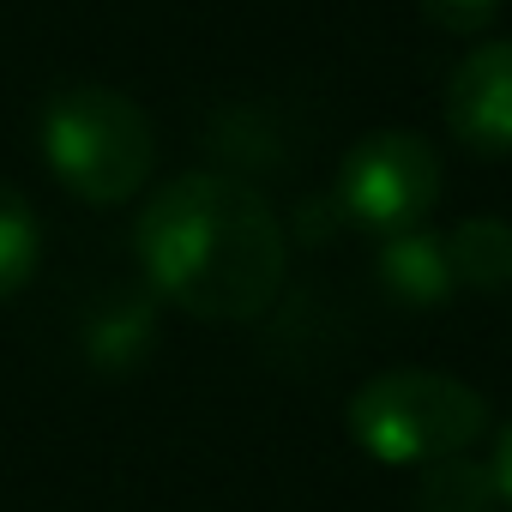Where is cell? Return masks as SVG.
<instances>
[{
    "mask_svg": "<svg viewBox=\"0 0 512 512\" xmlns=\"http://www.w3.org/2000/svg\"><path fill=\"white\" fill-rule=\"evenodd\" d=\"M133 253L151 296L205 326L266 320L290 278L284 217L229 169H187L163 181L133 223Z\"/></svg>",
    "mask_w": 512,
    "mask_h": 512,
    "instance_id": "cell-1",
    "label": "cell"
},
{
    "mask_svg": "<svg viewBox=\"0 0 512 512\" xmlns=\"http://www.w3.org/2000/svg\"><path fill=\"white\" fill-rule=\"evenodd\" d=\"M43 163L85 205H127L157 169L151 115L109 85H67L37 115Z\"/></svg>",
    "mask_w": 512,
    "mask_h": 512,
    "instance_id": "cell-2",
    "label": "cell"
},
{
    "mask_svg": "<svg viewBox=\"0 0 512 512\" xmlns=\"http://www.w3.org/2000/svg\"><path fill=\"white\" fill-rule=\"evenodd\" d=\"M350 440L380 464H434L458 458L488 428V398L470 380L434 374V368H386L350 392Z\"/></svg>",
    "mask_w": 512,
    "mask_h": 512,
    "instance_id": "cell-3",
    "label": "cell"
},
{
    "mask_svg": "<svg viewBox=\"0 0 512 512\" xmlns=\"http://www.w3.org/2000/svg\"><path fill=\"white\" fill-rule=\"evenodd\" d=\"M326 199L350 229H368L380 241L422 229V217L440 205V157L410 127H374L344 151Z\"/></svg>",
    "mask_w": 512,
    "mask_h": 512,
    "instance_id": "cell-4",
    "label": "cell"
},
{
    "mask_svg": "<svg viewBox=\"0 0 512 512\" xmlns=\"http://www.w3.org/2000/svg\"><path fill=\"white\" fill-rule=\"evenodd\" d=\"M446 133L476 157H512V37H482L452 67Z\"/></svg>",
    "mask_w": 512,
    "mask_h": 512,
    "instance_id": "cell-5",
    "label": "cell"
},
{
    "mask_svg": "<svg viewBox=\"0 0 512 512\" xmlns=\"http://www.w3.org/2000/svg\"><path fill=\"white\" fill-rule=\"evenodd\" d=\"M374 284H380L398 308H410V314L446 308V302L458 296L452 266H446V247H440V235H428V229H404V235H386V241H380V253H374Z\"/></svg>",
    "mask_w": 512,
    "mask_h": 512,
    "instance_id": "cell-6",
    "label": "cell"
},
{
    "mask_svg": "<svg viewBox=\"0 0 512 512\" xmlns=\"http://www.w3.org/2000/svg\"><path fill=\"white\" fill-rule=\"evenodd\" d=\"M85 362L97 374H133L157 350V296H103L79 326Z\"/></svg>",
    "mask_w": 512,
    "mask_h": 512,
    "instance_id": "cell-7",
    "label": "cell"
},
{
    "mask_svg": "<svg viewBox=\"0 0 512 512\" xmlns=\"http://www.w3.org/2000/svg\"><path fill=\"white\" fill-rule=\"evenodd\" d=\"M440 247H446L458 290H482V296L512 290V223L506 217H464L440 235Z\"/></svg>",
    "mask_w": 512,
    "mask_h": 512,
    "instance_id": "cell-8",
    "label": "cell"
},
{
    "mask_svg": "<svg viewBox=\"0 0 512 512\" xmlns=\"http://www.w3.org/2000/svg\"><path fill=\"white\" fill-rule=\"evenodd\" d=\"M410 512H500V488H494V470L470 452L458 458H434L416 470V494H410Z\"/></svg>",
    "mask_w": 512,
    "mask_h": 512,
    "instance_id": "cell-9",
    "label": "cell"
},
{
    "mask_svg": "<svg viewBox=\"0 0 512 512\" xmlns=\"http://www.w3.org/2000/svg\"><path fill=\"white\" fill-rule=\"evenodd\" d=\"M37 260H43L37 211L13 181H0V302H13L37 278Z\"/></svg>",
    "mask_w": 512,
    "mask_h": 512,
    "instance_id": "cell-10",
    "label": "cell"
},
{
    "mask_svg": "<svg viewBox=\"0 0 512 512\" xmlns=\"http://www.w3.org/2000/svg\"><path fill=\"white\" fill-rule=\"evenodd\" d=\"M416 7H422L428 25H440V31H452V37H482V31L500 19L506 0H416Z\"/></svg>",
    "mask_w": 512,
    "mask_h": 512,
    "instance_id": "cell-11",
    "label": "cell"
},
{
    "mask_svg": "<svg viewBox=\"0 0 512 512\" xmlns=\"http://www.w3.org/2000/svg\"><path fill=\"white\" fill-rule=\"evenodd\" d=\"M488 470H494V488H500V506H512V422L500 428V440H494V458H488Z\"/></svg>",
    "mask_w": 512,
    "mask_h": 512,
    "instance_id": "cell-12",
    "label": "cell"
}]
</instances>
